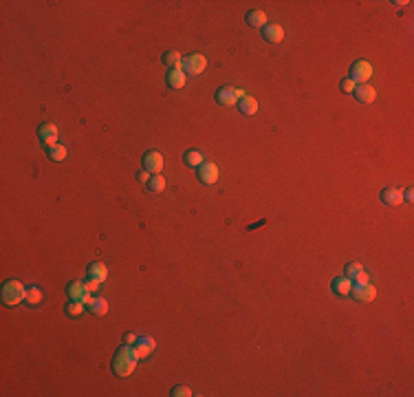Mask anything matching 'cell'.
Here are the masks:
<instances>
[{"label": "cell", "mask_w": 414, "mask_h": 397, "mask_svg": "<svg viewBox=\"0 0 414 397\" xmlns=\"http://www.w3.org/2000/svg\"><path fill=\"white\" fill-rule=\"evenodd\" d=\"M262 38L269 44H280L284 40V29L280 25H266L262 27Z\"/></svg>", "instance_id": "cell-10"}, {"label": "cell", "mask_w": 414, "mask_h": 397, "mask_svg": "<svg viewBox=\"0 0 414 397\" xmlns=\"http://www.w3.org/2000/svg\"><path fill=\"white\" fill-rule=\"evenodd\" d=\"M84 287H86V291H90V294H93V291H97V289H100L102 287V283L100 281H95V278H86V281H84Z\"/></svg>", "instance_id": "cell-31"}, {"label": "cell", "mask_w": 414, "mask_h": 397, "mask_svg": "<svg viewBox=\"0 0 414 397\" xmlns=\"http://www.w3.org/2000/svg\"><path fill=\"white\" fill-rule=\"evenodd\" d=\"M245 20H247L249 27H256V29H260V27H266V13L260 11V9H251Z\"/></svg>", "instance_id": "cell-18"}, {"label": "cell", "mask_w": 414, "mask_h": 397, "mask_svg": "<svg viewBox=\"0 0 414 397\" xmlns=\"http://www.w3.org/2000/svg\"><path fill=\"white\" fill-rule=\"evenodd\" d=\"M150 177H152V175H150L148 170H141V172H139V175H137V179L141 181V183H148V181H150Z\"/></svg>", "instance_id": "cell-33"}, {"label": "cell", "mask_w": 414, "mask_h": 397, "mask_svg": "<svg viewBox=\"0 0 414 397\" xmlns=\"http://www.w3.org/2000/svg\"><path fill=\"white\" fill-rule=\"evenodd\" d=\"M124 344H130V346H135V344H137V336H135V333H126V338H124Z\"/></svg>", "instance_id": "cell-32"}, {"label": "cell", "mask_w": 414, "mask_h": 397, "mask_svg": "<svg viewBox=\"0 0 414 397\" xmlns=\"http://www.w3.org/2000/svg\"><path fill=\"white\" fill-rule=\"evenodd\" d=\"M344 269H346V274H344V276H348V278H355L357 274H359V271L363 269V265L361 263H348L346 265V267H344Z\"/></svg>", "instance_id": "cell-27"}, {"label": "cell", "mask_w": 414, "mask_h": 397, "mask_svg": "<svg viewBox=\"0 0 414 397\" xmlns=\"http://www.w3.org/2000/svg\"><path fill=\"white\" fill-rule=\"evenodd\" d=\"M207 68V58L203 53H192L183 60V71L187 75H201Z\"/></svg>", "instance_id": "cell-5"}, {"label": "cell", "mask_w": 414, "mask_h": 397, "mask_svg": "<svg viewBox=\"0 0 414 397\" xmlns=\"http://www.w3.org/2000/svg\"><path fill=\"white\" fill-rule=\"evenodd\" d=\"M196 177L203 185H214L218 181V166L212 164V161H205L196 168Z\"/></svg>", "instance_id": "cell-6"}, {"label": "cell", "mask_w": 414, "mask_h": 397, "mask_svg": "<svg viewBox=\"0 0 414 397\" xmlns=\"http://www.w3.org/2000/svg\"><path fill=\"white\" fill-rule=\"evenodd\" d=\"M46 152H48V159H53V161H64L66 159V146L55 144L51 148H46Z\"/></svg>", "instance_id": "cell-22"}, {"label": "cell", "mask_w": 414, "mask_h": 397, "mask_svg": "<svg viewBox=\"0 0 414 397\" xmlns=\"http://www.w3.org/2000/svg\"><path fill=\"white\" fill-rule=\"evenodd\" d=\"M339 88H342V93H355L357 82H355L353 78H344V80H342V84H339Z\"/></svg>", "instance_id": "cell-28"}, {"label": "cell", "mask_w": 414, "mask_h": 397, "mask_svg": "<svg viewBox=\"0 0 414 397\" xmlns=\"http://www.w3.org/2000/svg\"><path fill=\"white\" fill-rule=\"evenodd\" d=\"M88 276L95 278V281H100V283H104L108 278V267L104 263H90L88 265Z\"/></svg>", "instance_id": "cell-19"}, {"label": "cell", "mask_w": 414, "mask_h": 397, "mask_svg": "<svg viewBox=\"0 0 414 397\" xmlns=\"http://www.w3.org/2000/svg\"><path fill=\"white\" fill-rule=\"evenodd\" d=\"M163 62L170 68H183V58L177 53V51H167L165 55H163Z\"/></svg>", "instance_id": "cell-23"}, {"label": "cell", "mask_w": 414, "mask_h": 397, "mask_svg": "<svg viewBox=\"0 0 414 397\" xmlns=\"http://www.w3.org/2000/svg\"><path fill=\"white\" fill-rule=\"evenodd\" d=\"M143 170H148L150 175H161L163 170V155L159 150H148L143 155Z\"/></svg>", "instance_id": "cell-7"}, {"label": "cell", "mask_w": 414, "mask_h": 397, "mask_svg": "<svg viewBox=\"0 0 414 397\" xmlns=\"http://www.w3.org/2000/svg\"><path fill=\"white\" fill-rule=\"evenodd\" d=\"M403 201H405V203H412V201H414V190H412V188H408V190L403 192Z\"/></svg>", "instance_id": "cell-34"}, {"label": "cell", "mask_w": 414, "mask_h": 397, "mask_svg": "<svg viewBox=\"0 0 414 397\" xmlns=\"http://www.w3.org/2000/svg\"><path fill=\"white\" fill-rule=\"evenodd\" d=\"M165 82H167V86H170V88H177V90H179V88L185 86L187 73L183 71V68H170V73H167Z\"/></svg>", "instance_id": "cell-13"}, {"label": "cell", "mask_w": 414, "mask_h": 397, "mask_svg": "<svg viewBox=\"0 0 414 397\" xmlns=\"http://www.w3.org/2000/svg\"><path fill=\"white\" fill-rule=\"evenodd\" d=\"M357 84H368V80L373 78V64L368 60H357L353 66H350V75Z\"/></svg>", "instance_id": "cell-3"}, {"label": "cell", "mask_w": 414, "mask_h": 397, "mask_svg": "<svg viewBox=\"0 0 414 397\" xmlns=\"http://www.w3.org/2000/svg\"><path fill=\"white\" fill-rule=\"evenodd\" d=\"M139 362V355H137V349L130 344H124L121 349L115 353V360H113V371L119 378H128V375L135 371Z\"/></svg>", "instance_id": "cell-1"}, {"label": "cell", "mask_w": 414, "mask_h": 397, "mask_svg": "<svg viewBox=\"0 0 414 397\" xmlns=\"http://www.w3.org/2000/svg\"><path fill=\"white\" fill-rule=\"evenodd\" d=\"M350 281H353V285H366V283H370V276H368L366 269H361L359 274H357L355 278H350Z\"/></svg>", "instance_id": "cell-30"}, {"label": "cell", "mask_w": 414, "mask_h": 397, "mask_svg": "<svg viewBox=\"0 0 414 397\" xmlns=\"http://www.w3.org/2000/svg\"><path fill=\"white\" fill-rule=\"evenodd\" d=\"M189 395H192V388H189V386L181 384V386H174L172 388V397H189Z\"/></svg>", "instance_id": "cell-29"}, {"label": "cell", "mask_w": 414, "mask_h": 397, "mask_svg": "<svg viewBox=\"0 0 414 397\" xmlns=\"http://www.w3.org/2000/svg\"><path fill=\"white\" fill-rule=\"evenodd\" d=\"M27 298V287L20 281H7L3 285V300L7 307H16V305H20Z\"/></svg>", "instance_id": "cell-2"}, {"label": "cell", "mask_w": 414, "mask_h": 397, "mask_svg": "<svg viewBox=\"0 0 414 397\" xmlns=\"http://www.w3.org/2000/svg\"><path fill=\"white\" fill-rule=\"evenodd\" d=\"M40 142L46 146V148H51V146L58 144V128H55V124H42L40 126Z\"/></svg>", "instance_id": "cell-11"}, {"label": "cell", "mask_w": 414, "mask_h": 397, "mask_svg": "<svg viewBox=\"0 0 414 397\" xmlns=\"http://www.w3.org/2000/svg\"><path fill=\"white\" fill-rule=\"evenodd\" d=\"M238 110H240L242 115H247V117L256 115V110H258V100H256V97H251V95H245L242 100L238 102Z\"/></svg>", "instance_id": "cell-17"}, {"label": "cell", "mask_w": 414, "mask_h": 397, "mask_svg": "<svg viewBox=\"0 0 414 397\" xmlns=\"http://www.w3.org/2000/svg\"><path fill=\"white\" fill-rule=\"evenodd\" d=\"M245 97V90L240 88H231V86H223L216 90V102L221 104V106H234Z\"/></svg>", "instance_id": "cell-4"}, {"label": "cell", "mask_w": 414, "mask_h": 397, "mask_svg": "<svg viewBox=\"0 0 414 397\" xmlns=\"http://www.w3.org/2000/svg\"><path fill=\"white\" fill-rule=\"evenodd\" d=\"M350 296H353L355 300H359V302H373L375 298H377V287H373L370 283H366V285H353Z\"/></svg>", "instance_id": "cell-8"}, {"label": "cell", "mask_w": 414, "mask_h": 397, "mask_svg": "<svg viewBox=\"0 0 414 397\" xmlns=\"http://www.w3.org/2000/svg\"><path fill=\"white\" fill-rule=\"evenodd\" d=\"M154 346H157V342H154L152 338L148 336H143V338H137V344H135V349H137V355H139V360H145L148 355L154 351Z\"/></svg>", "instance_id": "cell-15"}, {"label": "cell", "mask_w": 414, "mask_h": 397, "mask_svg": "<svg viewBox=\"0 0 414 397\" xmlns=\"http://www.w3.org/2000/svg\"><path fill=\"white\" fill-rule=\"evenodd\" d=\"M86 309L90 313H95V316H104V313H108V300L106 298H93V300L86 305Z\"/></svg>", "instance_id": "cell-20"}, {"label": "cell", "mask_w": 414, "mask_h": 397, "mask_svg": "<svg viewBox=\"0 0 414 397\" xmlns=\"http://www.w3.org/2000/svg\"><path fill=\"white\" fill-rule=\"evenodd\" d=\"M353 95H355L361 104H373L375 97H377V90L370 86V84H357V88H355Z\"/></svg>", "instance_id": "cell-16"}, {"label": "cell", "mask_w": 414, "mask_h": 397, "mask_svg": "<svg viewBox=\"0 0 414 397\" xmlns=\"http://www.w3.org/2000/svg\"><path fill=\"white\" fill-rule=\"evenodd\" d=\"M27 302L31 305V307H38V305L42 302V291L38 287H29L27 289V298H25Z\"/></svg>", "instance_id": "cell-25"}, {"label": "cell", "mask_w": 414, "mask_h": 397, "mask_svg": "<svg viewBox=\"0 0 414 397\" xmlns=\"http://www.w3.org/2000/svg\"><path fill=\"white\" fill-rule=\"evenodd\" d=\"M381 201L390 207H397L403 203V192L399 188H383L381 190Z\"/></svg>", "instance_id": "cell-12"}, {"label": "cell", "mask_w": 414, "mask_h": 397, "mask_svg": "<svg viewBox=\"0 0 414 397\" xmlns=\"http://www.w3.org/2000/svg\"><path fill=\"white\" fill-rule=\"evenodd\" d=\"M183 161H185V166L199 168L201 164H205V159H203V152L201 150H187L185 155H183Z\"/></svg>", "instance_id": "cell-21"}, {"label": "cell", "mask_w": 414, "mask_h": 397, "mask_svg": "<svg viewBox=\"0 0 414 397\" xmlns=\"http://www.w3.org/2000/svg\"><path fill=\"white\" fill-rule=\"evenodd\" d=\"M331 287H333L335 294L344 298V296H350V289H353V281H350L348 276H337V278H333Z\"/></svg>", "instance_id": "cell-14"}, {"label": "cell", "mask_w": 414, "mask_h": 397, "mask_svg": "<svg viewBox=\"0 0 414 397\" xmlns=\"http://www.w3.org/2000/svg\"><path fill=\"white\" fill-rule=\"evenodd\" d=\"M84 307H86V305H84L82 300H71V302L66 305V313H68V316H73V318H77L84 311Z\"/></svg>", "instance_id": "cell-26"}, {"label": "cell", "mask_w": 414, "mask_h": 397, "mask_svg": "<svg viewBox=\"0 0 414 397\" xmlns=\"http://www.w3.org/2000/svg\"><path fill=\"white\" fill-rule=\"evenodd\" d=\"M145 185H148L150 192H163L165 190V179H163V175H152Z\"/></svg>", "instance_id": "cell-24"}, {"label": "cell", "mask_w": 414, "mask_h": 397, "mask_svg": "<svg viewBox=\"0 0 414 397\" xmlns=\"http://www.w3.org/2000/svg\"><path fill=\"white\" fill-rule=\"evenodd\" d=\"M68 298L71 300H82L84 305H88L93 298H90V291H86V287H84V283L82 281H73V283H68Z\"/></svg>", "instance_id": "cell-9"}]
</instances>
